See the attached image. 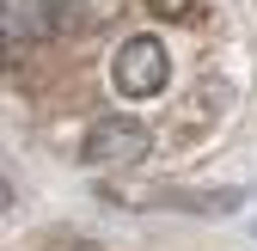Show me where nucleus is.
<instances>
[{
  "label": "nucleus",
  "mask_w": 257,
  "mask_h": 251,
  "mask_svg": "<svg viewBox=\"0 0 257 251\" xmlns=\"http://www.w3.org/2000/svg\"><path fill=\"white\" fill-rule=\"evenodd\" d=\"M147 7H153L159 19H190V13H196V0H147Z\"/></svg>",
  "instance_id": "nucleus-3"
},
{
  "label": "nucleus",
  "mask_w": 257,
  "mask_h": 251,
  "mask_svg": "<svg viewBox=\"0 0 257 251\" xmlns=\"http://www.w3.org/2000/svg\"><path fill=\"white\" fill-rule=\"evenodd\" d=\"M110 80H116L122 98H159L166 80H172L166 43H159V37H128V43L116 49V61H110Z\"/></svg>",
  "instance_id": "nucleus-1"
},
{
  "label": "nucleus",
  "mask_w": 257,
  "mask_h": 251,
  "mask_svg": "<svg viewBox=\"0 0 257 251\" xmlns=\"http://www.w3.org/2000/svg\"><path fill=\"white\" fill-rule=\"evenodd\" d=\"M147 153V129L135 116H98L86 129V160L92 166H135Z\"/></svg>",
  "instance_id": "nucleus-2"
}]
</instances>
